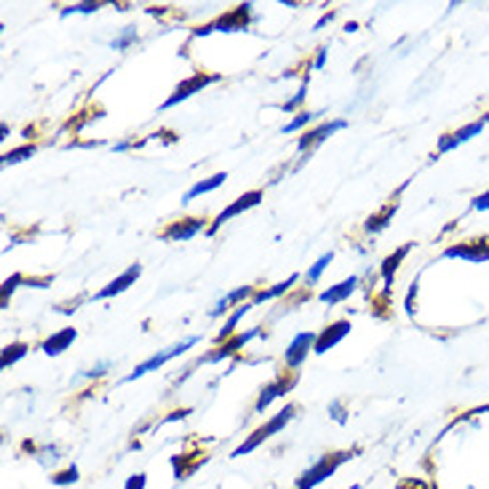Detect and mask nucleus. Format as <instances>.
I'll return each mask as SVG.
<instances>
[{
  "label": "nucleus",
  "instance_id": "1",
  "mask_svg": "<svg viewBox=\"0 0 489 489\" xmlns=\"http://www.w3.org/2000/svg\"><path fill=\"white\" fill-rule=\"evenodd\" d=\"M350 457V452H332V454H324L316 465H310L300 478H297V489H313L318 486L324 478L334 476V470Z\"/></svg>",
  "mask_w": 489,
  "mask_h": 489
},
{
  "label": "nucleus",
  "instance_id": "2",
  "mask_svg": "<svg viewBox=\"0 0 489 489\" xmlns=\"http://www.w3.org/2000/svg\"><path fill=\"white\" fill-rule=\"evenodd\" d=\"M294 412H297V406H294V404H286V409H281V412H278V414H276V417H273L268 425L257 428V430H254V433H252V436H249V438H246V441H244V444H241V446L233 452V457H241V454H249V452H254V449H257L262 441H268L273 433H278V430H281V428H284V425H286V422L294 417Z\"/></svg>",
  "mask_w": 489,
  "mask_h": 489
},
{
  "label": "nucleus",
  "instance_id": "3",
  "mask_svg": "<svg viewBox=\"0 0 489 489\" xmlns=\"http://www.w3.org/2000/svg\"><path fill=\"white\" fill-rule=\"evenodd\" d=\"M196 342H198V337H188V340H182V342H177V345H172V348H166V350L156 353L153 358H148L145 364H140V366L126 377V382H134L137 377H142V374H148V372H153V369H161L169 358H174V356L185 353V350H188V348H193Z\"/></svg>",
  "mask_w": 489,
  "mask_h": 489
},
{
  "label": "nucleus",
  "instance_id": "4",
  "mask_svg": "<svg viewBox=\"0 0 489 489\" xmlns=\"http://www.w3.org/2000/svg\"><path fill=\"white\" fill-rule=\"evenodd\" d=\"M249 14H252V4H244L238 6L236 12L225 14L222 20H217L214 25H206V28H198L196 36H209L212 30H222V33H236V30H244L249 25Z\"/></svg>",
  "mask_w": 489,
  "mask_h": 489
},
{
  "label": "nucleus",
  "instance_id": "5",
  "mask_svg": "<svg viewBox=\"0 0 489 489\" xmlns=\"http://www.w3.org/2000/svg\"><path fill=\"white\" fill-rule=\"evenodd\" d=\"M217 81V76H193V78H188L185 84H180L177 89H174V94L164 102V110H169V108H174V105H180V102H185L188 97H193L196 92H201L204 86H209V84H214Z\"/></svg>",
  "mask_w": 489,
  "mask_h": 489
},
{
  "label": "nucleus",
  "instance_id": "6",
  "mask_svg": "<svg viewBox=\"0 0 489 489\" xmlns=\"http://www.w3.org/2000/svg\"><path fill=\"white\" fill-rule=\"evenodd\" d=\"M262 201V190H252V193H244L236 204H230L225 212H220V217L214 220V225L209 228V236L212 233H217L220 230V225H225L228 220H233V217H238L241 212H246V209H252V206H257Z\"/></svg>",
  "mask_w": 489,
  "mask_h": 489
},
{
  "label": "nucleus",
  "instance_id": "7",
  "mask_svg": "<svg viewBox=\"0 0 489 489\" xmlns=\"http://www.w3.org/2000/svg\"><path fill=\"white\" fill-rule=\"evenodd\" d=\"M449 260H468V262H486L489 260V246L484 241H465V244H457V246H449L446 254Z\"/></svg>",
  "mask_w": 489,
  "mask_h": 489
},
{
  "label": "nucleus",
  "instance_id": "8",
  "mask_svg": "<svg viewBox=\"0 0 489 489\" xmlns=\"http://www.w3.org/2000/svg\"><path fill=\"white\" fill-rule=\"evenodd\" d=\"M316 334L313 332H300L292 342H289V348H286V366H292V369H297L305 358H308V350L316 345Z\"/></svg>",
  "mask_w": 489,
  "mask_h": 489
},
{
  "label": "nucleus",
  "instance_id": "9",
  "mask_svg": "<svg viewBox=\"0 0 489 489\" xmlns=\"http://www.w3.org/2000/svg\"><path fill=\"white\" fill-rule=\"evenodd\" d=\"M350 321H334L332 326H326L321 334H318V340H316V345H313V350L321 356V353H326V350H332L342 337H348L350 334Z\"/></svg>",
  "mask_w": 489,
  "mask_h": 489
},
{
  "label": "nucleus",
  "instance_id": "10",
  "mask_svg": "<svg viewBox=\"0 0 489 489\" xmlns=\"http://www.w3.org/2000/svg\"><path fill=\"white\" fill-rule=\"evenodd\" d=\"M201 230H204V220L190 217V220L172 222V225L161 233V238H164V241H190V238L198 236Z\"/></svg>",
  "mask_w": 489,
  "mask_h": 489
},
{
  "label": "nucleus",
  "instance_id": "11",
  "mask_svg": "<svg viewBox=\"0 0 489 489\" xmlns=\"http://www.w3.org/2000/svg\"><path fill=\"white\" fill-rule=\"evenodd\" d=\"M348 124L345 121H332V124H324V126H318L316 132H308L305 137H300V142H297V150L300 153H305V150H313V148H318L326 137H332L334 132H340V129H345Z\"/></svg>",
  "mask_w": 489,
  "mask_h": 489
},
{
  "label": "nucleus",
  "instance_id": "12",
  "mask_svg": "<svg viewBox=\"0 0 489 489\" xmlns=\"http://www.w3.org/2000/svg\"><path fill=\"white\" fill-rule=\"evenodd\" d=\"M294 380H297V377L292 374V377H278V380H273L270 385H265L262 393H260V398H257V404H254V409H257V412H265V409L270 406L273 398L284 396V393L294 385Z\"/></svg>",
  "mask_w": 489,
  "mask_h": 489
},
{
  "label": "nucleus",
  "instance_id": "13",
  "mask_svg": "<svg viewBox=\"0 0 489 489\" xmlns=\"http://www.w3.org/2000/svg\"><path fill=\"white\" fill-rule=\"evenodd\" d=\"M140 273H142V265H132L124 276H118V278H116V281H110L102 292H97V300H108V297H116V294L126 292V289L140 278Z\"/></svg>",
  "mask_w": 489,
  "mask_h": 489
},
{
  "label": "nucleus",
  "instance_id": "14",
  "mask_svg": "<svg viewBox=\"0 0 489 489\" xmlns=\"http://www.w3.org/2000/svg\"><path fill=\"white\" fill-rule=\"evenodd\" d=\"M484 124L486 121H478V124H468L465 129H460V132H454V134H446L441 142H438V153H446V150H452V148H457V145H462V142H468L470 137H476V134H481V129H484Z\"/></svg>",
  "mask_w": 489,
  "mask_h": 489
},
{
  "label": "nucleus",
  "instance_id": "15",
  "mask_svg": "<svg viewBox=\"0 0 489 489\" xmlns=\"http://www.w3.org/2000/svg\"><path fill=\"white\" fill-rule=\"evenodd\" d=\"M356 284H358V278L356 276H350V278H345V281H340V284H334V286H329L326 292H321V302H326V305H337V302H342V300H348L353 292H356Z\"/></svg>",
  "mask_w": 489,
  "mask_h": 489
},
{
  "label": "nucleus",
  "instance_id": "16",
  "mask_svg": "<svg viewBox=\"0 0 489 489\" xmlns=\"http://www.w3.org/2000/svg\"><path fill=\"white\" fill-rule=\"evenodd\" d=\"M76 337H78V332H76L73 326H68V329L52 334V337L44 342V353H46V356H60L62 350H68V348L76 342Z\"/></svg>",
  "mask_w": 489,
  "mask_h": 489
},
{
  "label": "nucleus",
  "instance_id": "17",
  "mask_svg": "<svg viewBox=\"0 0 489 489\" xmlns=\"http://www.w3.org/2000/svg\"><path fill=\"white\" fill-rule=\"evenodd\" d=\"M260 334V329H249L246 334H238V337H233L228 345H222V348H217V353H212V356H206L204 361H222V358H228V356H233L238 348H244L249 340H254Z\"/></svg>",
  "mask_w": 489,
  "mask_h": 489
},
{
  "label": "nucleus",
  "instance_id": "18",
  "mask_svg": "<svg viewBox=\"0 0 489 489\" xmlns=\"http://www.w3.org/2000/svg\"><path fill=\"white\" fill-rule=\"evenodd\" d=\"M225 180H228V174H225V172H220V174H214V177H209V180L196 182V185L185 193V204H190L193 198H198V196H204V193H212V190L222 188V185H225Z\"/></svg>",
  "mask_w": 489,
  "mask_h": 489
},
{
  "label": "nucleus",
  "instance_id": "19",
  "mask_svg": "<svg viewBox=\"0 0 489 489\" xmlns=\"http://www.w3.org/2000/svg\"><path fill=\"white\" fill-rule=\"evenodd\" d=\"M409 249H412V244H404V246L396 249L390 257H385V262H382V281H385V286L393 284V276H396V270H398V262L409 254Z\"/></svg>",
  "mask_w": 489,
  "mask_h": 489
},
{
  "label": "nucleus",
  "instance_id": "20",
  "mask_svg": "<svg viewBox=\"0 0 489 489\" xmlns=\"http://www.w3.org/2000/svg\"><path fill=\"white\" fill-rule=\"evenodd\" d=\"M396 209H398V204H388L385 209H380L377 214H372V217L366 220V225H364V228H366L369 233H377V230H382V228H385V225L393 220Z\"/></svg>",
  "mask_w": 489,
  "mask_h": 489
},
{
  "label": "nucleus",
  "instance_id": "21",
  "mask_svg": "<svg viewBox=\"0 0 489 489\" xmlns=\"http://www.w3.org/2000/svg\"><path fill=\"white\" fill-rule=\"evenodd\" d=\"M249 294H254V289L252 286H238L236 292H230V294H225L214 308H212V316H222L225 310H228V305H233V302H241L244 297H249Z\"/></svg>",
  "mask_w": 489,
  "mask_h": 489
},
{
  "label": "nucleus",
  "instance_id": "22",
  "mask_svg": "<svg viewBox=\"0 0 489 489\" xmlns=\"http://www.w3.org/2000/svg\"><path fill=\"white\" fill-rule=\"evenodd\" d=\"M28 356V345L25 342H12L4 348V356H0V369H9L12 364H17L20 358Z\"/></svg>",
  "mask_w": 489,
  "mask_h": 489
},
{
  "label": "nucleus",
  "instance_id": "23",
  "mask_svg": "<svg viewBox=\"0 0 489 489\" xmlns=\"http://www.w3.org/2000/svg\"><path fill=\"white\" fill-rule=\"evenodd\" d=\"M294 284H297V276H289L286 281L276 284L273 289H265V292H257V294H254V302H252V305H257V302H265V300H273V297H278V294L289 292V289H292Z\"/></svg>",
  "mask_w": 489,
  "mask_h": 489
},
{
  "label": "nucleus",
  "instance_id": "24",
  "mask_svg": "<svg viewBox=\"0 0 489 489\" xmlns=\"http://www.w3.org/2000/svg\"><path fill=\"white\" fill-rule=\"evenodd\" d=\"M252 308H254V305H238V310H236V313H233V316L228 318V324H225V326H222V332L217 334V342L228 340V337H230V334L236 332V324H238V321H241V318H244V316H246V313H249Z\"/></svg>",
  "mask_w": 489,
  "mask_h": 489
},
{
  "label": "nucleus",
  "instance_id": "25",
  "mask_svg": "<svg viewBox=\"0 0 489 489\" xmlns=\"http://www.w3.org/2000/svg\"><path fill=\"white\" fill-rule=\"evenodd\" d=\"M332 260H334V254H332V252L321 254V257H318V260H316V262H313V265L308 268V276H305V278H308L310 284H316V281L321 278V273H324V270L329 268V262H332Z\"/></svg>",
  "mask_w": 489,
  "mask_h": 489
},
{
  "label": "nucleus",
  "instance_id": "26",
  "mask_svg": "<svg viewBox=\"0 0 489 489\" xmlns=\"http://www.w3.org/2000/svg\"><path fill=\"white\" fill-rule=\"evenodd\" d=\"M30 156H36V148H33V145L17 148V150H12V153H6V156H4V166H14V164H20V161L30 158Z\"/></svg>",
  "mask_w": 489,
  "mask_h": 489
},
{
  "label": "nucleus",
  "instance_id": "27",
  "mask_svg": "<svg viewBox=\"0 0 489 489\" xmlns=\"http://www.w3.org/2000/svg\"><path fill=\"white\" fill-rule=\"evenodd\" d=\"M316 116H321V113H300L292 124H286V126H284V134H292V132H297V129L308 126Z\"/></svg>",
  "mask_w": 489,
  "mask_h": 489
},
{
  "label": "nucleus",
  "instance_id": "28",
  "mask_svg": "<svg viewBox=\"0 0 489 489\" xmlns=\"http://www.w3.org/2000/svg\"><path fill=\"white\" fill-rule=\"evenodd\" d=\"M22 281H25V276H22V273H14V276L4 284V292H0V302H4V308H6V300L12 297V292H14Z\"/></svg>",
  "mask_w": 489,
  "mask_h": 489
},
{
  "label": "nucleus",
  "instance_id": "29",
  "mask_svg": "<svg viewBox=\"0 0 489 489\" xmlns=\"http://www.w3.org/2000/svg\"><path fill=\"white\" fill-rule=\"evenodd\" d=\"M305 94H308V78L302 81V86H300V92H297V94H294V97H292V100H289V102L284 105V110H286V113H294V110H297V108L302 105V100H305Z\"/></svg>",
  "mask_w": 489,
  "mask_h": 489
},
{
  "label": "nucleus",
  "instance_id": "30",
  "mask_svg": "<svg viewBox=\"0 0 489 489\" xmlns=\"http://www.w3.org/2000/svg\"><path fill=\"white\" fill-rule=\"evenodd\" d=\"M57 486H65V484H73V481H78V468L76 465H70L68 470H62V473H57L54 478H52Z\"/></svg>",
  "mask_w": 489,
  "mask_h": 489
},
{
  "label": "nucleus",
  "instance_id": "31",
  "mask_svg": "<svg viewBox=\"0 0 489 489\" xmlns=\"http://www.w3.org/2000/svg\"><path fill=\"white\" fill-rule=\"evenodd\" d=\"M97 9H100V4H76V6L65 9L62 17H70V14H94Z\"/></svg>",
  "mask_w": 489,
  "mask_h": 489
},
{
  "label": "nucleus",
  "instance_id": "32",
  "mask_svg": "<svg viewBox=\"0 0 489 489\" xmlns=\"http://www.w3.org/2000/svg\"><path fill=\"white\" fill-rule=\"evenodd\" d=\"M132 41H137V30H134V28H126V33H124L118 41H113V49H126Z\"/></svg>",
  "mask_w": 489,
  "mask_h": 489
},
{
  "label": "nucleus",
  "instance_id": "33",
  "mask_svg": "<svg viewBox=\"0 0 489 489\" xmlns=\"http://www.w3.org/2000/svg\"><path fill=\"white\" fill-rule=\"evenodd\" d=\"M145 481H148V476L145 473H137V476H132L126 481V489H145Z\"/></svg>",
  "mask_w": 489,
  "mask_h": 489
},
{
  "label": "nucleus",
  "instance_id": "34",
  "mask_svg": "<svg viewBox=\"0 0 489 489\" xmlns=\"http://www.w3.org/2000/svg\"><path fill=\"white\" fill-rule=\"evenodd\" d=\"M396 489H428V484L420 481V478H406V481H401Z\"/></svg>",
  "mask_w": 489,
  "mask_h": 489
},
{
  "label": "nucleus",
  "instance_id": "35",
  "mask_svg": "<svg viewBox=\"0 0 489 489\" xmlns=\"http://www.w3.org/2000/svg\"><path fill=\"white\" fill-rule=\"evenodd\" d=\"M473 209H476V212H486V209H489V190H486L484 196H478V198L473 201Z\"/></svg>",
  "mask_w": 489,
  "mask_h": 489
},
{
  "label": "nucleus",
  "instance_id": "36",
  "mask_svg": "<svg viewBox=\"0 0 489 489\" xmlns=\"http://www.w3.org/2000/svg\"><path fill=\"white\" fill-rule=\"evenodd\" d=\"M105 369H110V361H105V364H100L97 369L86 372V377H100V374H105Z\"/></svg>",
  "mask_w": 489,
  "mask_h": 489
},
{
  "label": "nucleus",
  "instance_id": "37",
  "mask_svg": "<svg viewBox=\"0 0 489 489\" xmlns=\"http://www.w3.org/2000/svg\"><path fill=\"white\" fill-rule=\"evenodd\" d=\"M324 65H326V49H321V52H318V57H316V65H313V68H316V70H321Z\"/></svg>",
  "mask_w": 489,
  "mask_h": 489
},
{
  "label": "nucleus",
  "instance_id": "38",
  "mask_svg": "<svg viewBox=\"0 0 489 489\" xmlns=\"http://www.w3.org/2000/svg\"><path fill=\"white\" fill-rule=\"evenodd\" d=\"M332 20H334V14H332V12H329V14H324V17L318 20V25H316V30H321V28H324V25H329Z\"/></svg>",
  "mask_w": 489,
  "mask_h": 489
},
{
  "label": "nucleus",
  "instance_id": "39",
  "mask_svg": "<svg viewBox=\"0 0 489 489\" xmlns=\"http://www.w3.org/2000/svg\"><path fill=\"white\" fill-rule=\"evenodd\" d=\"M350 489H361V486H358V484H353V486H350Z\"/></svg>",
  "mask_w": 489,
  "mask_h": 489
}]
</instances>
